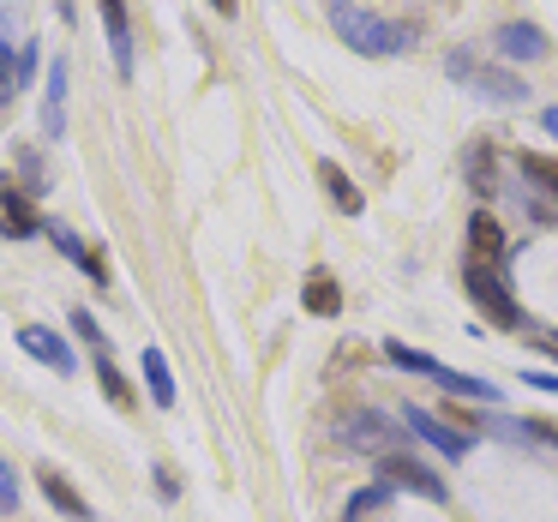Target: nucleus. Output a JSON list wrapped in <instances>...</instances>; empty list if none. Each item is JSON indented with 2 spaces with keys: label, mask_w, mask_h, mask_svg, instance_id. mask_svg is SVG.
Returning <instances> with one entry per match:
<instances>
[{
  "label": "nucleus",
  "mask_w": 558,
  "mask_h": 522,
  "mask_svg": "<svg viewBox=\"0 0 558 522\" xmlns=\"http://www.w3.org/2000/svg\"><path fill=\"white\" fill-rule=\"evenodd\" d=\"M505 253H510L505 229L481 210V217L469 222V277H462V289H469V301L481 306L493 325H517V301H510V289H505Z\"/></svg>",
  "instance_id": "obj_1"
},
{
  "label": "nucleus",
  "mask_w": 558,
  "mask_h": 522,
  "mask_svg": "<svg viewBox=\"0 0 558 522\" xmlns=\"http://www.w3.org/2000/svg\"><path fill=\"white\" fill-rule=\"evenodd\" d=\"M445 73L457 78V85H469L481 102H493V109H517V102H529V85H522L517 73H505V66H486L481 54H469V49H450Z\"/></svg>",
  "instance_id": "obj_2"
},
{
  "label": "nucleus",
  "mask_w": 558,
  "mask_h": 522,
  "mask_svg": "<svg viewBox=\"0 0 558 522\" xmlns=\"http://www.w3.org/2000/svg\"><path fill=\"white\" fill-rule=\"evenodd\" d=\"M337 37L349 43L354 54H409L414 43V25H397V19H373V13H349V7H337Z\"/></svg>",
  "instance_id": "obj_3"
},
{
  "label": "nucleus",
  "mask_w": 558,
  "mask_h": 522,
  "mask_svg": "<svg viewBox=\"0 0 558 522\" xmlns=\"http://www.w3.org/2000/svg\"><path fill=\"white\" fill-rule=\"evenodd\" d=\"M385 361H390V366H402V373H421V378H433L438 390H450V397L498 402V385H486V378H469V373H457V366H445V361H433V354L409 349V342H385Z\"/></svg>",
  "instance_id": "obj_4"
},
{
  "label": "nucleus",
  "mask_w": 558,
  "mask_h": 522,
  "mask_svg": "<svg viewBox=\"0 0 558 522\" xmlns=\"http://www.w3.org/2000/svg\"><path fill=\"white\" fill-rule=\"evenodd\" d=\"M378 474H385V486H402V493H421V498H433V505H445V481H438L426 462L402 457V450L378 457Z\"/></svg>",
  "instance_id": "obj_5"
},
{
  "label": "nucleus",
  "mask_w": 558,
  "mask_h": 522,
  "mask_svg": "<svg viewBox=\"0 0 558 522\" xmlns=\"http://www.w3.org/2000/svg\"><path fill=\"white\" fill-rule=\"evenodd\" d=\"M19 349H25L31 361H43L49 373H61V378H73V373H78L73 349H66L61 330H49V325H25V330H19Z\"/></svg>",
  "instance_id": "obj_6"
},
{
  "label": "nucleus",
  "mask_w": 558,
  "mask_h": 522,
  "mask_svg": "<svg viewBox=\"0 0 558 522\" xmlns=\"http://www.w3.org/2000/svg\"><path fill=\"white\" fill-rule=\"evenodd\" d=\"M493 43H498V54H505V61H546V54H553L546 31L529 25V19H510V25H498Z\"/></svg>",
  "instance_id": "obj_7"
},
{
  "label": "nucleus",
  "mask_w": 558,
  "mask_h": 522,
  "mask_svg": "<svg viewBox=\"0 0 558 522\" xmlns=\"http://www.w3.org/2000/svg\"><path fill=\"white\" fill-rule=\"evenodd\" d=\"M342 445H354V450H373V457H390V450L402 445V426H390L385 414H354V421L342 426Z\"/></svg>",
  "instance_id": "obj_8"
},
{
  "label": "nucleus",
  "mask_w": 558,
  "mask_h": 522,
  "mask_svg": "<svg viewBox=\"0 0 558 522\" xmlns=\"http://www.w3.org/2000/svg\"><path fill=\"white\" fill-rule=\"evenodd\" d=\"M402 421H409V433H414V438H426L433 450H445L450 462L469 457V433H450V426L438 421V414H426V409H402Z\"/></svg>",
  "instance_id": "obj_9"
},
{
  "label": "nucleus",
  "mask_w": 558,
  "mask_h": 522,
  "mask_svg": "<svg viewBox=\"0 0 558 522\" xmlns=\"http://www.w3.org/2000/svg\"><path fill=\"white\" fill-rule=\"evenodd\" d=\"M0 222H7V234H13V241H31V234H43L37 205H31L25 186H13V181H0Z\"/></svg>",
  "instance_id": "obj_10"
},
{
  "label": "nucleus",
  "mask_w": 558,
  "mask_h": 522,
  "mask_svg": "<svg viewBox=\"0 0 558 522\" xmlns=\"http://www.w3.org/2000/svg\"><path fill=\"white\" fill-rule=\"evenodd\" d=\"M43 234H49V241H54V246H61V253H66V258H73V265H78V270H85V277H90V282H102V289H109V258H102V253H97V246H85V241H78V234H73V229H66V222H49V229H43Z\"/></svg>",
  "instance_id": "obj_11"
},
{
  "label": "nucleus",
  "mask_w": 558,
  "mask_h": 522,
  "mask_svg": "<svg viewBox=\"0 0 558 522\" xmlns=\"http://www.w3.org/2000/svg\"><path fill=\"white\" fill-rule=\"evenodd\" d=\"M102 25H109L114 73H121V78H133V31H126V0H102Z\"/></svg>",
  "instance_id": "obj_12"
},
{
  "label": "nucleus",
  "mask_w": 558,
  "mask_h": 522,
  "mask_svg": "<svg viewBox=\"0 0 558 522\" xmlns=\"http://www.w3.org/2000/svg\"><path fill=\"white\" fill-rule=\"evenodd\" d=\"M66 133V61H49V90H43V138Z\"/></svg>",
  "instance_id": "obj_13"
},
{
  "label": "nucleus",
  "mask_w": 558,
  "mask_h": 522,
  "mask_svg": "<svg viewBox=\"0 0 558 522\" xmlns=\"http://www.w3.org/2000/svg\"><path fill=\"white\" fill-rule=\"evenodd\" d=\"M37 481H43V498H49V505L61 510V517H73V522H90V505L73 493V481H66L61 469H37Z\"/></svg>",
  "instance_id": "obj_14"
},
{
  "label": "nucleus",
  "mask_w": 558,
  "mask_h": 522,
  "mask_svg": "<svg viewBox=\"0 0 558 522\" xmlns=\"http://www.w3.org/2000/svg\"><path fill=\"white\" fill-rule=\"evenodd\" d=\"M301 306H306L313 318H337V313H342L337 277H330V270H313V277H306V289H301Z\"/></svg>",
  "instance_id": "obj_15"
},
{
  "label": "nucleus",
  "mask_w": 558,
  "mask_h": 522,
  "mask_svg": "<svg viewBox=\"0 0 558 522\" xmlns=\"http://www.w3.org/2000/svg\"><path fill=\"white\" fill-rule=\"evenodd\" d=\"M318 181H325V193H330V205L342 210V217H361L366 210V198H361V186L349 181V174L337 169V162H318Z\"/></svg>",
  "instance_id": "obj_16"
},
{
  "label": "nucleus",
  "mask_w": 558,
  "mask_h": 522,
  "mask_svg": "<svg viewBox=\"0 0 558 522\" xmlns=\"http://www.w3.org/2000/svg\"><path fill=\"white\" fill-rule=\"evenodd\" d=\"M145 390L157 409H174V373L169 361H162V349H145Z\"/></svg>",
  "instance_id": "obj_17"
},
{
  "label": "nucleus",
  "mask_w": 558,
  "mask_h": 522,
  "mask_svg": "<svg viewBox=\"0 0 558 522\" xmlns=\"http://www.w3.org/2000/svg\"><path fill=\"white\" fill-rule=\"evenodd\" d=\"M385 505H390V486H385V481H373V486H361V493L349 498L342 522H373V517H385Z\"/></svg>",
  "instance_id": "obj_18"
},
{
  "label": "nucleus",
  "mask_w": 558,
  "mask_h": 522,
  "mask_svg": "<svg viewBox=\"0 0 558 522\" xmlns=\"http://www.w3.org/2000/svg\"><path fill=\"white\" fill-rule=\"evenodd\" d=\"M97 385H102V397H109L114 409H133V402H138V397H133V385H126V378H121V366L109 361V349L97 354Z\"/></svg>",
  "instance_id": "obj_19"
},
{
  "label": "nucleus",
  "mask_w": 558,
  "mask_h": 522,
  "mask_svg": "<svg viewBox=\"0 0 558 522\" xmlns=\"http://www.w3.org/2000/svg\"><path fill=\"white\" fill-rule=\"evenodd\" d=\"M31 66H37V54H31V49H19V61H7V49H0V102H7L19 85H25Z\"/></svg>",
  "instance_id": "obj_20"
},
{
  "label": "nucleus",
  "mask_w": 558,
  "mask_h": 522,
  "mask_svg": "<svg viewBox=\"0 0 558 522\" xmlns=\"http://www.w3.org/2000/svg\"><path fill=\"white\" fill-rule=\"evenodd\" d=\"M517 169L529 174V181H541L546 193H558V157H541V150H522V157H517Z\"/></svg>",
  "instance_id": "obj_21"
},
{
  "label": "nucleus",
  "mask_w": 558,
  "mask_h": 522,
  "mask_svg": "<svg viewBox=\"0 0 558 522\" xmlns=\"http://www.w3.org/2000/svg\"><path fill=\"white\" fill-rule=\"evenodd\" d=\"M0 510H19V481L7 469V457H0Z\"/></svg>",
  "instance_id": "obj_22"
},
{
  "label": "nucleus",
  "mask_w": 558,
  "mask_h": 522,
  "mask_svg": "<svg viewBox=\"0 0 558 522\" xmlns=\"http://www.w3.org/2000/svg\"><path fill=\"white\" fill-rule=\"evenodd\" d=\"M522 385L546 390V397H558V373H522Z\"/></svg>",
  "instance_id": "obj_23"
},
{
  "label": "nucleus",
  "mask_w": 558,
  "mask_h": 522,
  "mask_svg": "<svg viewBox=\"0 0 558 522\" xmlns=\"http://www.w3.org/2000/svg\"><path fill=\"white\" fill-rule=\"evenodd\" d=\"M541 126H546V133L558 138V109H546V114H541Z\"/></svg>",
  "instance_id": "obj_24"
},
{
  "label": "nucleus",
  "mask_w": 558,
  "mask_h": 522,
  "mask_svg": "<svg viewBox=\"0 0 558 522\" xmlns=\"http://www.w3.org/2000/svg\"><path fill=\"white\" fill-rule=\"evenodd\" d=\"M54 7H61V19H66V25L78 19V7H73V0H54Z\"/></svg>",
  "instance_id": "obj_25"
},
{
  "label": "nucleus",
  "mask_w": 558,
  "mask_h": 522,
  "mask_svg": "<svg viewBox=\"0 0 558 522\" xmlns=\"http://www.w3.org/2000/svg\"><path fill=\"white\" fill-rule=\"evenodd\" d=\"M210 7H217V13H222V19H229V13H234V7H241V0H210Z\"/></svg>",
  "instance_id": "obj_26"
},
{
  "label": "nucleus",
  "mask_w": 558,
  "mask_h": 522,
  "mask_svg": "<svg viewBox=\"0 0 558 522\" xmlns=\"http://www.w3.org/2000/svg\"><path fill=\"white\" fill-rule=\"evenodd\" d=\"M330 7H349V0H330Z\"/></svg>",
  "instance_id": "obj_27"
}]
</instances>
